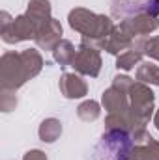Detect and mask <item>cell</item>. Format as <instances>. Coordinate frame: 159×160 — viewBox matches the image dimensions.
Instances as JSON below:
<instances>
[{
    "instance_id": "8fae6325",
    "label": "cell",
    "mask_w": 159,
    "mask_h": 160,
    "mask_svg": "<svg viewBox=\"0 0 159 160\" xmlns=\"http://www.w3.org/2000/svg\"><path fill=\"white\" fill-rule=\"evenodd\" d=\"M58 88L66 99H82L88 95V84L82 80L79 73H64L60 77Z\"/></svg>"
},
{
    "instance_id": "6da1fadb",
    "label": "cell",
    "mask_w": 159,
    "mask_h": 160,
    "mask_svg": "<svg viewBox=\"0 0 159 160\" xmlns=\"http://www.w3.org/2000/svg\"><path fill=\"white\" fill-rule=\"evenodd\" d=\"M45 62L40 50L25 48L21 52L8 50L0 58V86L2 89L17 91L26 82L38 77L43 69Z\"/></svg>"
},
{
    "instance_id": "2e32d148",
    "label": "cell",
    "mask_w": 159,
    "mask_h": 160,
    "mask_svg": "<svg viewBox=\"0 0 159 160\" xmlns=\"http://www.w3.org/2000/svg\"><path fill=\"white\" fill-rule=\"evenodd\" d=\"M26 15L30 19H34L41 26L43 22H47L52 15H51V0H30L28 8H26Z\"/></svg>"
},
{
    "instance_id": "ffe728a7",
    "label": "cell",
    "mask_w": 159,
    "mask_h": 160,
    "mask_svg": "<svg viewBox=\"0 0 159 160\" xmlns=\"http://www.w3.org/2000/svg\"><path fill=\"white\" fill-rule=\"evenodd\" d=\"M135 50H140V52L146 54L148 58L159 62V36L150 38V39H146V38H144V39H139L135 43Z\"/></svg>"
},
{
    "instance_id": "ba28073f",
    "label": "cell",
    "mask_w": 159,
    "mask_h": 160,
    "mask_svg": "<svg viewBox=\"0 0 159 160\" xmlns=\"http://www.w3.org/2000/svg\"><path fill=\"white\" fill-rule=\"evenodd\" d=\"M118 26L137 43L139 39H144L146 36H150L152 32L157 30L159 19L154 17V15H148V13H139V15H131V17L122 19V22H120Z\"/></svg>"
},
{
    "instance_id": "ac0fdd59",
    "label": "cell",
    "mask_w": 159,
    "mask_h": 160,
    "mask_svg": "<svg viewBox=\"0 0 159 160\" xmlns=\"http://www.w3.org/2000/svg\"><path fill=\"white\" fill-rule=\"evenodd\" d=\"M142 52L140 50H135V48H129V50H123L122 54H118L116 58V69L118 71H131L135 65H140L142 63Z\"/></svg>"
},
{
    "instance_id": "9a60e30c",
    "label": "cell",
    "mask_w": 159,
    "mask_h": 160,
    "mask_svg": "<svg viewBox=\"0 0 159 160\" xmlns=\"http://www.w3.org/2000/svg\"><path fill=\"white\" fill-rule=\"evenodd\" d=\"M75 56H77V48L73 47V43L68 39H62L52 50V58L56 63H60L62 67H68V65H73L75 62Z\"/></svg>"
},
{
    "instance_id": "44dd1931",
    "label": "cell",
    "mask_w": 159,
    "mask_h": 160,
    "mask_svg": "<svg viewBox=\"0 0 159 160\" xmlns=\"http://www.w3.org/2000/svg\"><path fill=\"white\" fill-rule=\"evenodd\" d=\"M17 106V95L13 89H0V108L2 112H11Z\"/></svg>"
},
{
    "instance_id": "30bf717a",
    "label": "cell",
    "mask_w": 159,
    "mask_h": 160,
    "mask_svg": "<svg viewBox=\"0 0 159 160\" xmlns=\"http://www.w3.org/2000/svg\"><path fill=\"white\" fill-rule=\"evenodd\" d=\"M62 24L60 21H56L54 17H51L47 22H43L40 28H38V34H36V45L40 47L41 50H54V47L62 41Z\"/></svg>"
},
{
    "instance_id": "52a82bcc",
    "label": "cell",
    "mask_w": 159,
    "mask_h": 160,
    "mask_svg": "<svg viewBox=\"0 0 159 160\" xmlns=\"http://www.w3.org/2000/svg\"><path fill=\"white\" fill-rule=\"evenodd\" d=\"M101 54H99V47L92 41H84L79 45L77 48V56H75V62H73V69L75 73L84 75V77H90V78H96L101 71Z\"/></svg>"
},
{
    "instance_id": "e0dca14e",
    "label": "cell",
    "mask_w": 159,
    "mask_h": 160,
    "mask_svg": "<svg viewBox=\"0 0 159 160\" xmlns=\"http://www.w3.org/2000/svg\"><path fill=\"white\" fill-rule=\"evenodd\" d=\"M135 77L139 82H144L148 86H159V65L152 63V62H142L137 67Z\"/></svg>"
},
{
    "instance_id": "3957f363",
    "label": "cell",
    "mask_w": 159,
    "mask_h": 160,
    "mask_svg": "<svg viewBox=\"0 0 159 160\" xmlns=\"http://www.w3.org/2000/svg\"><path fill=\"white\" fill-rule=\"evenodd\" d=\"M133 136L122 130H105L94 149V160H133Z\"/></svg>"
},
{
    "instance_id": "7a4b0ae2",
    "label": "cell",
    "mask_w": 159,
    "mask_h": 160,
    "mask_svg": "<svg viewBox=\"0 0 159 160\" xmlns=\"http://www.w3.org/2000/svg\"><path fill=\"white\" fill-rule=\"evenodd\" d=\"M68 22L71 26V30L79 32L84 41H92L99 47V43L105 39L111 30L114 28L112 19L109 15H101V13H94L86 8H75L69 11L68 15Z\"/></svg>"
},
{
    "instance_id": "5bb4252c",
    "label": "cell",
    "mask_w": 159,
    "mask_h": 160,
    "mask_svg": "<svg viewBox=\"0 0 159 160\" xmlns=\"http://www.w3.org/2000/svg\"><path fill=\"white\" fill-rule=\"evenodd\" d=\"M38 134H40V140L43 143H54L60 134H62V123L56 118H47V119L41 121L40 128H38Z\"/></svg>"
},
{
    "instance_id": "277c9868",
    "label": "cell",
    "mask_w": 159,
    "mask_h": 160,
    "mask_svg": "<svg viewBox=\"0 0 159 160\" xmlns=\"http://www.w3.org/2000/svg\"><path fill=\"white\" fill-rule=\"evenodd\" d=\"M156 110V93L150 89L148 84L135 80L129 88V114L139 127H144L150 123Z\"/></svg>"
},
{
    "instance_id": "7c38bea8",
    "label": "cell",
    "mask_w": 159,
    "mask_h": 160,
    "mask_svg": "<svg viewBox=\"0 0 159 160\" xmlns=\"http://www.w3.org/2000/svg\"><path fill=\"white\" fill-rule=\"evenodd\" d=\"M135 47V41L131 39L118 24L111 30V34L99 43V48L107 50L109 54H122V50H129Z\"/></svg>"
},
{
    "instance_id": "9c48e42d",
    "label": "cell",
    "mask_w": 159,
    "mask_h": 160,
    "mask_svg": "<svg viewBox=\"0 0 159 160\" xmlns=\"http://www.w3.org/2000/svg\"><path fill=\"white\" fill-rule=\"evenodd\" d=\"M111 11L118 19H125L139 13L159 17V0H111Z\"/></svg>"
},
{
    "instance_id": "d6986e66",
    "label": "cell",
    "mask_w": 159,
    "mask_h": 160,
    "mask_svg": "<svg viewBox=\"0 0 159 160\" xmlns=\"http://www.w3.org/2000/svg\"><path fill=\"white\" fill-rule=\"evenodd\" d=\"M77 116H79V119L86 121V123H92V121H96L101 116V106H99V102H96L92 99L82 101L77 106Z\"/></svg>"
},
{
    "instance_id": "603a6c76",
    "label": "cell",
    "mask_w": 159,
    "mask_h": 160,
    "mask_svg": "<svg viewBox=\"0 0 159 160\" xmlns=\"http://www.w3.org/2000/svg\"><path fill=\"white\" fill-rule=\"evenodd\" d=\"M154 125H156V128L159 130V110L154 114Z\"/></svg>"
},
{
    "instance_id": "7402d4cb",
    "label": "cell",
    "mask_w": 159,
    "mask_h": 160,
    "mask_svg": "<svg viewBox=\"0 0 159 160\" xmlns=\"http://www.w3.org/2000/svg\"><path fill=\"white\" fill-rule=\"evenodd\" d=\"M23 160H47V155H45L43 151H40V149H30V151L23 157Z\"/></svg>"
},
{
    "instance_id": "8992f818",
    "label": "cell",
    "mask_w": 159,
    "mask_h": 160,
    "mask_svg": "<svg viewBox=\"0 0 159 160\" xmlns=\"http://www.w3.org/2000/svg\"><path fill=\"white\" fill-rule=\"evenodd\" d=\"M133 82L135 80L127 75H116L112 78L111 88H107L101 95V104L109 114L129 110V88L133 86Z\"/></svg>"
},
{
    "instance_id": "5b68a950",
    "label": "cell",
    "mask_w": 159,
    "mask_h": 160,
    "mask_svg": "<svg viewBox=\"0 0 159 160\" xmlns=\"http://www.w3.org/2000/svg\"><path fill=\"white\" fill-rule=\"evenodd\" d=\"M38 28H40L38 22L34 19H30L26 13L11 19L8 11H2V30H0V36H2L4 43H8V45L36 39Z\"/></svg>"
},
{
    "instance_id": "4fadbf2b",
    "label": "cell",
    "mask_w": 159,
    "mask_h": 160,
    "mask_svg": "<svg viewBox=\"0 0 159 160\" xmlns=\"http://www.w3.org/2000/svg\"><path fill=\"white\" fill-rule=\"evenodd\" d=\"M133 160H159V142L154 136H146L144 140L133 145Z\"/></svg>"
}]
</instances>
